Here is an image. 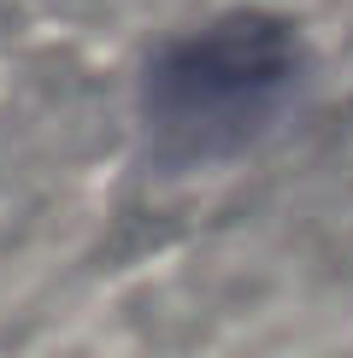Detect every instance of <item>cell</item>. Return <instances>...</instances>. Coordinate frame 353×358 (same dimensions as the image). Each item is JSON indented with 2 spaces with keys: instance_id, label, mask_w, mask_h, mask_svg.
<instances>
[{
  "instance_id": "obj_1",
  "label": "cell",
  "mask_w": 353,
  "mask_h": 358,
  "mask_svg": "<svg viewBox=\"0 0 353 358\" xmlns=\"http://www.w3.org/2000/svg\"><path fill=\"white\" fill-rule=\"evenodd\" d=\"M300 88V36L271 12L176 36L141 77V124L165 165H212L277 124Z\"/></svg>"
}]
</instances>
